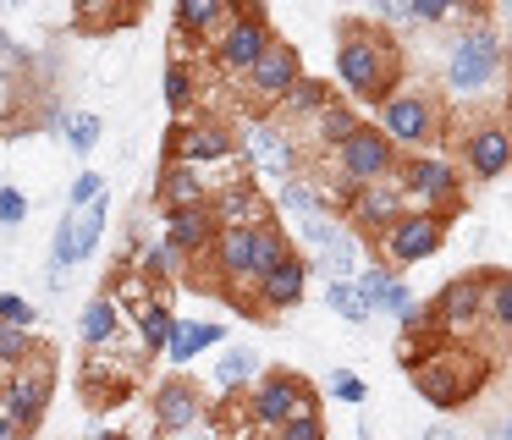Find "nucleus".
Here are the masks:
<instances>
[{
    "instance_id": "nucleus-1",
    "label": "nucleus",
    "mask_w": 512,
    "mask_h": 440,
    "mask_svg": "<svg viewBox=\"0 0 512 440\" xmlns=\"http://www.w3.org/2000/svg\"><path fill=\"white\" fill-rule=\"evenodd\" d=\"M336 83L347 88V99L358 105H386L402 83H408V50L391 28H380L375 17H336Z\"/></svg>"
},
{
    "instance_id": "nucleus-45",
    "label": "nucleus",
    "mask_w": 512,
    "mask_h": 440,
    "mask_svg": "<svg viewBox=\"0 0 512 440\" xmlns=\"http://www.w3.org/2000/svg\"><path fill=\"white\" fill-rule=\"evenodd\" d=\"M0 440H28V435H23V429H17L6 413H0Z\"/></svg>"
},
{
    "instance_id": "nucleus-35",
    "label": "nucleus",
    "mask_w": 512,
    "mask_h": 440,
    "mask_svg": "<svg viewBox=\"0 0 512 440\" xmlns=\"http://www.w3.org/2000/svg\"><path fill=\"white\" fill-rule=\"evenodd\" d=\"M61 138H67L72 154H94V149H100V138H105V121L94 116V110H72L67 127H61Z\"/></svg>"
},
{
    "instance_id": "nucleus-48",
    "label": "nucleus",
    "mask_w": 512,
    "mask_h": 440,
    "mask_svg": "<svg viewBox=\"0 0 512 440\" xmlns=\"http://www.w3.org/2000/svg\"><path fill=\"white\" fill-rule=\"evenodd\" d=\"M485 440H512V418H507V424H496V429H490Z\"/></svg>"
},
{
    "instance_id": "nucleus-6",
    "label": "nucleus",
    "mask_w": 512,
    "mask_h": 440,
    "mask_svg": "<svg viewBox=\"0 0 512 440\" xmlns=\"http://www.w3.org/2000/svg\"><path fill=\"white\" fill-rule=\"evenodd\" d=\"M397 193L408 209L452 220L463 209V171H457L446 154H402L397 165Z\"/></svg>"
},
{
    "instance_id": "nucleus-43",
    "label": "nucleus",
    "mask_w": 512,
    "mask_h": 440,
    "mask_svg": "<svg viewBox=\"0 0 512 440\" xmlns=\"http://www.w3.org/2000/svg\"><path fill=\"white\" fill-rule=\"evenodd\" d=\"M28 220V198L17 187H0V226H23Z\"/></svg>"
},
{
    "instance_id": "nucleus-41",
    "label": "nucleus",
    "mask_w": 512,
    "mask_h": 440,
    "mask_svg": "<svg viewBox=\"0 0 512 440\" xmlns=\"http://www.w3.org/2000/svg\"><path fill=\"white\" fill-rule=\"evenodd\" d=\"M270 440H325V413H320V407H309V413L287 418Z\"/></svg>"
},
{
    "instance_id": "nucleus-49",
    "label": "nucleus",
    "mask_w": 512,
    "mask_h": 440,
    "mask_svg": "<svg viewBox=\"0 0 512 440\" xmlns=\"http://www.w3.org/2000/svg\"><path fill=\"white\" fill-rule=\"evenodd\" d=\"M507 121H512V66H507Z\"/></svg>"
},
{
    "instance_id": "nucleus-24",
    "label": "nucleus",
    "mask_w": 512,
    "mask_h": 440,
    "mask_svg": "<svg viewBox=\"0 0 512 440\" xmlns=\"http://www.w3.org/2000/svg\"><path fill=\"white\" fill-rule=\"evenodd\" d=\"M358 127H364V116H358V110H353V105H347V99H342V94H336V99H331V105H325V110H320V121H314V127H309V138H314V149H320V154H325V160H331V154H336V149H342V143H347V138H353V132H358Z\"/></svg>"
},
{
    "instance_id": "nucleus-5",
    "label": "nucleus",
    "mask_w": 512,
    "mask_h": 440,
    "mask_svg": "<svg viewBox=\"0 0 512 440\" xmlns=\"http://www.w3.org/2000/svg\"><path fill=\"white\" fill-rule=\"evenodd\" d=\"M375 127L397 143V154H435V138L446 132V105L435 88L402 83L386 105L375 110Z\"/></svg>"
},
{
    "instance_id": "nucleus-17",
    "label": "nucleus",
    "mask_w": 512,
    "mask_h": 440,
    "mask_svg": "<svg viewBox=\"0 0 512 440\" xmlns=\"http://www.w3.org/2000/svg\"><path fill=\"white\" fill-rule=\"evenodd\" d=\"M210 209H215V220H221V231H243V226H281L276 204H270V193L254 182V176H237V182L215 187Z\"/></svg>"
},
{
    "instance_id": "nucleus-18",
    "label": "nucleus",
    "mask_w": 512,
    "mask_h": 440,
    "mask_svg": "<svg viewBox=\"0 0 512 440\" xmlns=\"http://www.w3.org/2000/svg\"><path fill=\"white\" fill-rule=\"evenodd\" d=\"M149 418H155V435H182L204 418V391L188 374H171L149 391Z\"/></svg>"
},
{
    "instance_id": "nucleus-25",
    "label": "nucleus",
    "mask_w": 512,
    "mask_h": 440,
    "mask_svg": "<svg viewBox=\"0 0 512 440\" xmlns=\"http://www.w3.org/2000/svg\"><path fill=\"white\" fill-rule=\"evenodd\" d=\"M485 330H490V347L496 352H512V270H490Z\"/></svg>"
},
{
    "instance_id": "nucleus-40",
    "label": "nucleus",
    "mask_w": 512,
    "mask_h": 440,
    "mask_svg": "<svg viewBox=\"0 0 512 440\" xmlns=\"http://www.w3.org/2000/svg\"><path fill=\"white\" fill-rule=\"evenodd\" d=\"M408 17L413 28H446V22H457V6L452 0H408Z\"/></svg>"
},
{
    "instance_id": "nucleus-31",
    "label": "nucleus",
    "mask_w": 512,
    "mask_h": 440,
    "mask_svg": "<svg viewBox=\"0 0 512 440\" xmlns=\"http://www.w3.org/2000/svg\"><path fill=\"white\" fill-rule=\"evenodd\" d=\"M259 352H248V347H232V352H221L215 358V385L221 391H232V396H243V391H254V380H259Z\"/></svg>"
},
{
    "instance_id": "nucleus-42",
    "label": "nucleus",
    "mask_w": 512,
    "mask_h": 440,
    "mask_svg": "<svg viewBox=\"0 0 512 440\" xmlns=\"http://www.w3.org/2000/svg\"><path fill=\"white\" fill-rule=\"evenodd\" d=\"M0 325H17V330H34L39 325V308L28 303L23 292H0Z\"/></svg>"
},
{
    "instance_id": "nucleus-34",
    "label": "nucleus",
    "mask_w": 512,
    "mask_h": 440,
    "mask_svg": "<svg viewBox=\"0 0 512 440\" xmlns=\"http://www.w3.org/2000/svg\"><path fill=\"white\" fill-rule=\"evenodd\" d=\"M325 308H331L342 325H369V319H375V308L358 292V281H325Z\"/></svg>"
},
{
    "instance_id": "nucleus-38",
    "label": "nucleus",
    "mask_w": 512,
    "mask_h": 440,
    "mask_svg": "<svg viewBox=\"0 0 512 440\" xmlns=\"http://www.w3.org/2000/svg\"><path fill=\"white\" fill-rule=\"evenodd\" d=\"M325 391H331L342 407H364V402H369V385H364V374H353V369H331V380H325Z\"/></svg>"
},
{
    "instance_id": "nucleus-46",
    "label": "nucleus",
    "mask_w": 512,
    "mask_h": 440,
    "mask_svg": "<svg viewBox=\"0 0 512 440\" xmlns=\"http://www.w3.org/2000/svg\"><path fill=\"white\" fill-rule=\"evenodd\" d=\"M424 440H457V435H452L446 424H435V429H424Z\"/></svg>"
},
{
    "instance_id": "nucleus-44",
    "label": "nucleus",
    "mask_w": 512,
    "mask_h": 440,
    "mask_svg": "<svg viewBox=\"0 0 512 440\" xmlns=\"http://www.w3.org/2000/svg\"><path fill=\"white\" fill-rule=\"evenodd\" d=\"M122 22H138V11H78V28H122Z\"/></svg>"
},
{
    "instance_id": "nucleus-37",
    "label": "nucleus",
    "mask_w": 512,
    "mask_h": 440,
    "mask_svg": "<svg viewBox=\"0 0 512 440\" xmlns=\"http://www.w3.org/2000/svg\"><path fill=\"white\" fill-rule=\"evenodd\" d=\"M105 220H111V193H105V198H94V204L78 215V259H89V253L100 248V237H105Z\"/></svg>"
},
{
    "instance_id": "nucleus-32",
    "label": "nucleus",
    "mask_w": 512,
    "mask_h": 440,
    "mask_svg": "<svg viewBox=\"0 0 512 440\" xmlns=\"http://www.w3.org/2000/svg\"><path fill=\"white\" fill-rule=\"evenodd\" d=\"M138 270H144L149 275V281H182V275H188V259H182V253L177 248H171V242L166 237H155V242H144V248H138Z\"/></svg>"
},
{
    "instance_id": "nucleus-53",
    "label": "nucleus",
    "mask_w": 512,
    "mask_h": 440,
    "mask_svg": "<svg viewBox=\"0 0 512 440\" xmlns=\"http://www.w3.org/2000/svg\"><path fill=\"white\" fill-rule=\"evenodd\" d=\"M507 66H512V39H507Z\"/></svg>"
},
{
    "instance_id": "nucleus-12",
    "label": "nucleus",
    "mask_w": 512,
    "mask_h": 440,
    "mask_svg": "<svg viewBox=\"0 0 512 440\" xmlns=\"http://www.w3.org/2000/svg\"><path fill=\"white\" fill-rule=\"evenodd\" d=\"M270 44H276L270 11L265 6H232V22H226V33L210 44V55H215V66H221L226 77H248Z\"/></svg>"
},
{
    "instance_id": "nucleus-33",
    "label": "nucleus",
    "mask_w": 512,
    "mask_h": 440,
    "mask_svg": "<svg viewBox=\"0 0 512 440\" xmlns=\"http://www.w3.org/2000/svg\"><path fill=\"white\" fill-rule=\"evenodd\" d=\"M72 264H83L78 259V215H61L56 220V237H50V275H45V281L50 286H67Z\"/></svg>"
},
{
    "instance_id": "nucleus-15",
    "label": "nucleus",
    "mask_w": 512,
    "mask_h": 440,
    "mask_svg": "<svg viewBox=\"0 0 512 440\" xmlns=\"http://www.w3.org/2000/svg\"><path fill=\"white\" fill-rule=\"evenodd\" d=\"M441 242H446V220L424 215V209H408V215L380 237V259H386L391 270H408V264H424L430 253H441Z\"/></svg>"
},
{
    "instance_id": "nucleus-39",
    "label": "nucleus",
    "mask_w": 512,
    "mask_h": 440,
    "mask_svg": "<svg viewBox=\"0 0 512 440\" xmlns=\"http://www.w3.org/2000/svg\"><path fill=\"white\" fill-rule=\"evenodd\" d=\"M94 198H105V176L100 171H78V176H72V187H67V215H83Z\"/></svg>"
},
{
    "instance_id": "nucleus-7",
    "label": "nucleus",
    "mask_w": 512,
    "mask_h": 440,
    "mask_svg": "<svg viewBox=\"0 0 512 440\" xmlns=\"http://www.w3.org/2000/svg\"><path fill=\"white\" fill-rule=\"evenodd\" d=\"M485 292H490V270H463L430 297V314L441 341H457V347H474L485 336Z\"/></svg>"
},
{
    "instance_id": "nucleus-3",
    "label": "nucleus",
    "mask_w": 512,
    "mask_h": 440,
    "mask_svg": "<svg viewBox=\"0 0 512 440\" xmlns=\"http://www.w3.org/2000/svg\"><path fill=\"white\" fill-rule=\"evenodd\" d=\"M485 380H490V352L457 347V341H441L430 358L408 369V385H413V391H419L430 407H441V413L468 407L479 391H485Z\"/></svg>"
},
{
    "instance_id": "nucleus-8",
    "label": "nucleus",
    "mask_w": 512,
    "mask_h": 440,
    "mask_svg": "<svg viewBox=\"0 0 512 440\" xmlns=\"http://www.w3.org/2000/svg\"><path fill=\"white\" fill-rule=\"evenodd\" d=\"M50 396H56V358H50V347H39L23 369H12L0 380V413L12 418L23 435H34L50 413Z\"/></svg>"
},
{
    "instance_id": "nucleus-36",
    "label": "nucleus",
    "mask_w": 512,
    "mask_h": 440,
    "mask_svg": "<svg viewBox=\"0 0 512 440\" xmlns=\"http://www.w3.org/2000/svg\"><path fill=\"white\" fill-rule=\"evenodd\" d=\"M39 352V341H34V330H17V325H0V374H12V369H23L28 358Z\"/></svg>"
},
{
    "instance_id": "nucleus-14",
    "label": "nucleus",
    "mask_w": 512,
    "mask_h": 440,
    "mask_svg": "<svg viewBox=\"0 0 512 440\" xmlns=\"http://www.w3.org/2000/svg\"><path fill=\"white\" fill-rule=\"evenodd\" d=\"M243 83H248V99L259 105V116H270V110H276L281 99H287L292 88L303 83V55H298V44H287V39L276 33V44L259 55V66L243 77Z\"/></svg>"
},
{
    "instance_id": "nucleus-19",
    "label": "nucleus",
    "mask_w": 512,
    "mask_h": 440,
    "mask_svg": "<svg viewBox=\"0 0 512 440\" xmlns=\"http://www.w3.org/2000/svg\"><path fill=\"white\" fill-rule=\"evenodd\" d=\"M303 292H309V253L292 248L287 259H276L265 270V281L254 286V303L265 308V319H276L287 308H303Z\"/></svg>"
},
{
    "instance_id": "nucleus-52",
    "label": "nucleus",
    "mask_w": 512,
    "mask_h": 440,
    "mask_svg": "<svg viewBox=\"0 0 512 440\" xmlns=\"http://www.w3.org/2000/svg\"><path fill=\"white\" fill-rule=\"evenodd\" d=\"M501 22H507V28H512V6H507V11H501Z\"/></svg>"
},
{
    "instance_id": "nucleus-50",
    "label": "nucleus",
    "mask_w": 512,
    "mask_h": 440,
    "mask_svg": "<svg viewBox=\"0 0 512 440\" xmlns=\"http://www.w3.org/2000/svg\"><path fill=\"white\" fill-rule=\"evenodd\" d=\"M221 440H254V435H248V429H237V435H221Z\"/></svg>"
},
{
    "instance_id": "nucleus-4",
    "label": "nucleus",
    "mask_w": 512,
    "mask_h": 440,
    "mask_svg": "<svg viewBox=\"0 0 512 440\" xmlns=\"http://www.w3.org/2000/svg\"><path fill=\"white\" fill-rule=\"evenodd\" d=\"M331 165H336V182L325 187V193H331L336 215H342V204L358 193V187L397 182V165H402V154H397V143H391L386 132L375 127V121H364V127H358L353 138H347L342 149L331 154Z\"/></svg>"
},
{
    "instance_id": "nucleus-16",
    "label": "nucleus",
    "mask_w": 512,
    "mask_h": 440,
    "mask_svg": "<svg viewBox=\"0 0 512 440\" xmlns=\"http://www.w3.org/2000/svg\"><path fill=\"white\" fill-rule=\"evenodd\" d=\"M402 215H408V204H402L397 182L358 187V193L342 204V220H347V231H358V242H375V248H380V237H386V231L397 226Z\"/></svg>"
},
{
    "instance_id": "nucleus-9",
    "label": "nucleus",
    "mask_w": 512,
    "mask_h": 440,
    "mask_svg": "<svg viewBox=\"0 0 512 440\" xmlns=\"http://www.w3.org/2000/svg\"><path fill=\"white\" fill-rule=\"evenodd\" d=\"M237 149H243V160L254 165L265 182L287 187L292 176H309V171H303L298 132H287L281 121H270V116H248L243 127H237Z\"/></svg>"
},
{
    "instance_id": "nucleus-22",
    "label": "nucleus",
    "mask_w": 512,
    "mask_h": 440,
    "mask_svg": "<svg viewBox=\"0 0 512 440\" xmlns=\"http://www.w3.org/2000/svg\"><path fill=\"white\" fill-rule=\"evenodd\" d=\"M210 198H215V182H210L204 171L177 165V160L160 165V176H155V204H160V215H171V209H199V204H210Z\"/></svg>"
},
{
    "instance_id": "nucleus-13",
    "label": "nucleus",
    "mask_w": 512,
    "mask_h": 440,
    "mask_svg": "<svg viewBox=\"0 0 512 440\" xmlns=\"http://www.w3.org/2000/svg\"><path fill=\"white\" fill-rule=\"evenodd\" d=\"M237 127L215 116H193V121H171V138H166V160L193 165V171H210V165H232L237 160Z\"/></svg>"
},
{
    "instance_id": "nucleus-30",
    "label": "nucleus",
    "mask_w": 512,
    "mask_h": 440,
    "mask_svg": "<svg viewBox=\"0 0 512 440\" xmlns=\"http://www.w3.org/2000/svg\"><path fill=\"white\" fill-rule=\"evenodd\" d=\"M199 88H204L199 66H193L188 55H171V61H166V105H171V116H177V121H188V110L199 105Z\"/></svg>"
},
{
    "instance_id": "nucleus-26",
    "label": "nucleus",
    "mask_w": 512,
    "mask_h": 440,
    "mask_svg": "<svg viewBox=\"0 0 512 440\" xmlns=\"http://www.w3.org/2000/svg\"><path fill=\"white\" fill-rule=\"evenodd\" d=\"M116 330H122V303H116L111 292L89 297V303H83V314H78V336H83V347H94V352L111 347Z\"/></svg>"
},
{
    "instance_id": "nucleus-11",
    "label": "nucleus",
    "mask_w": 512,
    "mask_h": 440,
    "mask_svg": "<svg viewBox=\"0 0 512 440\" xmlns=\"http://www.w3.org/2000/svg\"><path fill=\"white\" fill-rule=\"evenodd\" d=\"M457 171L468 182H496L512 171V121L507 116H479L457 132Z\"/></svg>"
},
{
    "instance_id": "nucleus-21",
    "label": "nucleus",
    "mask_w": 512,
    "mask_h": 440,
    "mask_svg": "<svg viewBox=\"0 0 512 440\" xmlns=\"http://www.w3.org/2000/svg\"><path fill=\"white\" fill-rule=\"evenodd\" d=\"M353 281H358V292L369 297V308H375V314L402 319V314H413V303H419V297H413V286L402 281V270H391L386 259L364 264V270H358Z\"/></svg>"
},
{
    "instance_id": "nucleus-29",
    "label": "nucleus",
    "mask_w": 512,
    "mask_h": 440,
    "mask_svg": "<svg viewBox=\"0 0 512 440\" xmlns=\"http://www.w3.org/2000/svg\"><path fill=\"white\" fill-rule=\"evenodd\" d=\"M133 319H138V336H144V352H149V358H166L171 336H177V314H171L166 297L155 292L144 308H133Z\"/></svg>"
},
{
    "instance_id": "nucleus-51",
    "label": "nucleus",
    "mask_w": 512,
    "mask_h": 440,
    "mask_svg": "<svg viewBox=\"0 0 512 440\" xmlns=\"http://www.w3.org/2000/svg\"><path fill=\"white\" fill-rule=\"evenodd\" d=\"M358 440H369V424H358Z\"/></svg>"
},
{
    "instance_id": "nucleus-2",
    "label": "nucleus",
    "mask_w": 512,
    "mask_h": 440,
    "mask_svg": "<svg viewBox=\"0 0 512 440\" xmlns=\"http://www.w3.org/2000/svg\"><path fill=\"white\" fill-rule=\"evenodd\" d=\"M463 33L446 50V88L457 99H474L507 72V39L496 33V11L490 6H457Z\"/></svg>"
},
{
    "instance_id": "nucleus-27",
    "label": "nucleus",
    "mask_w": 512,
    "mask_h": 440,
    "mask_svg": "<svg viewBox=\"0 0 512 440\" xmlns=\"http://www.w3.org/2000/svg\"><path fill=\"white\" fill-rule=\"evenodd\" d=\"M221 341H226V325H215V319H177V336H171L166 358L177 363V369H188L199 352L221 347Z\"/></svg>"
},
{
    "instance_id": "nucleus-20",
    "label": "nucleus",
    "mask_w": 512,
    "mask_h": 440,
    "mask_svg": "<svg viewBox=\"0 0 512 440\" xmlns=\"http://www.w3.org/2000/svg\"><path fill=\"white\" fill-rule=\"evenodd\" d=\"M215 237H221V220H215V209L210 204H199V209H171L166 215V242L182 253V259H210V248H215Z\"/></svg>"
},
{
    "instance_id": "nucleus-54",
    "label": "nucleus",
    "mask_w": 512,
    "mask_h": 440,
    "mask_svg": "<svg viewBox=\"0 0 512 440\" xmlns=\"http://www.w3.org/2000/svg\"><path fill=\"white\" fill-rule=\"evenodd\" d=\"M0 380H6V374H0Z\"/></svg>"
},
{
    "instance_id": "nucleus-23",
    "label": "nucleus",
    "mask_w": 512,
    "mask_h": 440,
    "mask_svg": "<svg viewBox=\"0 0 512 440\" xmlns=\"http://www.w3.org/2000/svg\"><path fill=\"white\" fill-rule=\"evenodd\" d=\"M331 99H336V88L325 83V77H303V83L292 88V94L281 99L276 110H270V121H281L287 132H298V127H314V121H320V110L331 105Z\"/></svg>"
},
{
    "instance_id": "nucleus-28",
    "label": "nucleus",
    "mask_w": 512,
    "mask_h": 440,
    "mask_svg": "<svg viewBox=\"0 0 512 440\" xmlns=\"http://www.w3.org/2000/svg\"><path fill=\"white\" fill-rule=\"evenodd\" d=\"M364 242H358V231H342V237L331 242V248H320L309 259V275H325V281H353L358 270H364Z\"/></svg>"
},
{
    "instance_id": "nucleus-10",
    "label": "nucleus",
    "mask_w": 512,
    "mask_h": 440,
    "mask_svg": "<svg viewBox=\"0 0 512 440\" xmlns=\"http://www.w3.org/2000/svg\"><path fill=\"white\" fill-rule=\"evenodd\" d=\"M243 402H248V424L276 435L287 418L320 407V391H314V380H303V374H292V369H265L254 380V391H243Z\"/></svg>"
},
{
    "instance_id": "nucleus-47",
    "label": "nucleus",
    "mask_w": 512,
    "mask_h": 440,
    "mask_svg": "<svg viewBox=\"0 0 512 440\" xmlns=\"http://www.w3.org/2000/svg\"><path fill=\"white\" fill-rule=\"evenodd\" d=\"M89 440H133L127 429H100V435H89Z\"/></svg>"
}]
</instances>
